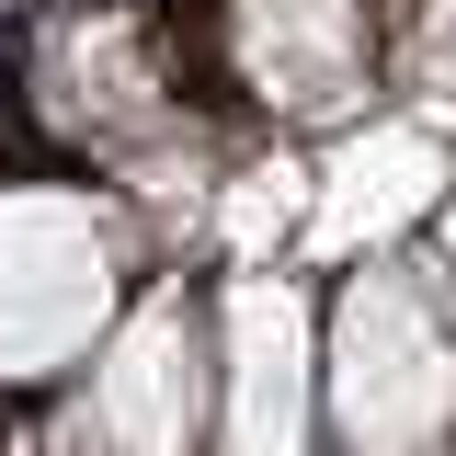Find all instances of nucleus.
<instances>
[{"label": "nucleus", "instance_id": "nucleus-6", "mask_svg": "<svg viewBox=\"0 0 456 456\" xmlns=\"http://www.w3.org/2000/svg\"><path fill=\"white\" fill-rule=\"evenodd\" d=\"M422 274H434V297H445V320H456V194L422 206Z\"/></svg>", "mask_w": 456, "mask_h": 456}, {"label": "nucleus", "instance_id": "nucleus-5", "mask_svg": "<svg viewBox=\"0 0 456 456\" xmlns=\"http://www.w3.org/2000/svg\"><path fill=\"white\" fill-rule=\"evenodd\" d=\"M320 445V342L308 297L285 274L217 285V399H206V456H308Z\"/></svg>", "mask_w": 456, "mask_h": 456}, {"label": "nucleus", "instance_id": "nucleus-4", "mask_svg": "<svg viewBox=\"0 0 456 456\" xmlns=\"http://www.w3.org/2000/svg\"><path fill=\"white\" fill-rule=\"evenodd\" d=\"M206 57L263 126H342L377 103V0H206Z\"/></svg>", "mask_w": 456, "mask_h": 456}, {"label": "nucleus", "instance_id": "nucleus-3", "mask_svg": "<svg viewBox=\"0 0 456 456\" xmlns=\"http://www.w3.org/2000/svg\"><path fill=\"white\" fill-rule=\"evenodd\" d=\"M206 399H217V308L183 274H160L126 297V320L92 342V365L46 399L35 445L46 456H206Z\"/></svg>", "mask_w": 456, "mask_h": 456}, {"label": "nucleus", "instance_id": "nucleus-2", "mask_svg": "<svg viewBox=\"0 0 456 456\" xmlns=\"http://www.w3.org/2000/svg\"><path fill=\"white\" fill-rule=\"evenodd\" d=\"M320 422L342 456H456V320L422 251L342 274L320 331Z\"/></svg>", "mask_w": 456, "mask_h": 456}, {"label": "nucleus", "instance_id": "nucleus-1", "mask_svg": "<svg viewBox=\"0 0 456 456\" xmlns=\"http://www.w3.org/2000/svg\"><path fill=\"white\" fill-rule=\"evenodd\" d=\"M137 297V217L103 183H0V399H57Z\"/></svg>", "mask_w": 456, "mask_h": 456}]
</instances>
